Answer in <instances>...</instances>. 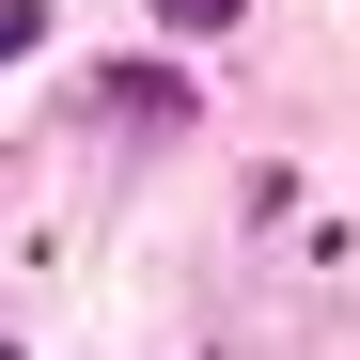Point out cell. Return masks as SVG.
<instances>
[{"label":"cell","instance_id":"obj_1","mask_svg":"<svg viewBox=\"0 0 360 360\" xmlns=\"http://www.w3.org/2000/svg\"><path fill=\"white\" fill-rule=\"evenodd\" d=\"M157 16H172V32H235V0H157Z\"/></svg>","mask_w":360,"mask_h":360},{"label":"cell","instance_id":"obj_2","mask_svg":"<svg viewBox=\"0 0 360 360\" xmlns=\"http://www.w3.org/2000/svg\"><path fill=\"white\" fill-rule=\"evenodd\" d=\"M32 32H47V16H32V0H0V63H16V47H32Z\"/></svg>","mask_w":360,"mask_h":360}]
</instances>
